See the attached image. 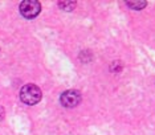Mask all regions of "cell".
I'll list each match as a JSON object with an SVG mask.
<instances>
[{"label": "cell", "instance_id": "cell-1", "mask_svg": "<svg viewBox=\"0 0 155 135\" xmlns=\"http://www.w3.org/2000/svg\"><path fill=\"white\" fill-rule=\"evenodd\" d=\"M41 97H43V94H41L40 87L33 84L24 85L20 90V99L25 105H36L40 102Z\"/></svg>", "mask_w": 155, "mask_h": 135}, {"label": "cell", "instance_id": "cell-2", "mask_svg": "<svg viewBox=\"0 0 155 135\" xmlns=\"http://www.w3.org/2000/svg\"><path fill=\"white\" fill-rule=\"evenodd\" d=\"M41 11V4L37 0H24L20 3V13L25 19H35Z\"/></svg>", "mask_w": 155, "mask_h": 135}, {"label": "cell", "instance_id": "cell-3", "mask_svg": "<svg viewBox=\"0 0 155 135\" xmlns=\"http://www.w3.org/2000/svg\"><path fill=\"white\" fill-rule=\"evenodd\" d=\"M81 99H82V95L78 90H66L61 94L60 97V102L61 105L66 109H72V107H76L77 105H80Z\"/></svg>", "mask_w": 155, "mask_h": 135}, {"label": "cell", "instance_id": "cell-4", "mask_svg": "<svg viewBox=\"0 0 155 135\" xmlns=\"http://www.w3.org/2000/svg\"><path fill=\"white\" fill-rule=\"evenodd\" d=\"M126 4H127L131 9H137V11H139V9H143L144 7L147 5V2H127Z\"/></svg>", "mask_w": 155, "mask_h": 135}, {"label": "cell", "instance_id": "cell-5", "mask_svg": "<svg viewBox=\"0 0 155 135\" xmlns=\"http://www.w3.org/2000/svg\"><path fill=\"white\" fill-rule=\"evenodd\" d=\"M58 5L65 11H73L76 7V2H58Z\"/></svg>", "mask_w": 155, "mask_h": 135}, {"label": "cell", "instance_id": "cell-6", "mask_svg": "<svg viewBox=\"0 0 155 135\" xmlns=\"http://www.w3.org/2000/svg\"><path fill=\"white\" fill-rule=\"evenodd\" d=\"M3 118H4V109L0 106V120H2Z\"/></svg>", "mask_w": 155, "mask_h": 135}]
</instances>
